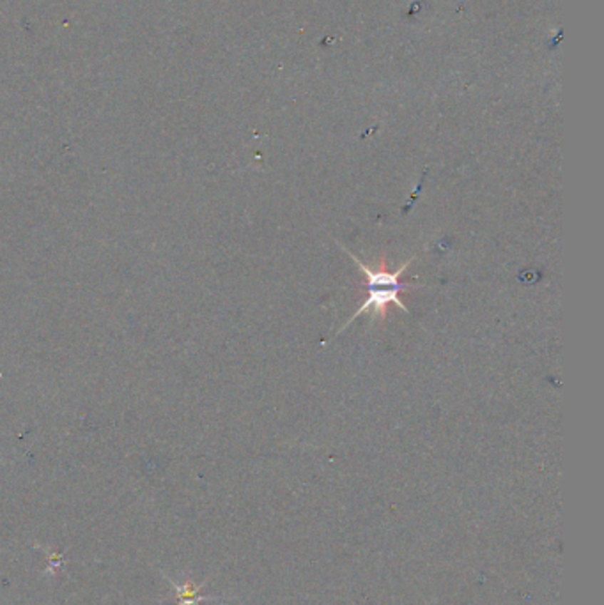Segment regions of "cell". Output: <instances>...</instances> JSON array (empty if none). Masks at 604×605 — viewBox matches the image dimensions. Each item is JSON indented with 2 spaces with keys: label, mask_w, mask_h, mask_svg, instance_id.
Returning a JSON list of instances; mask_svg holds the SVG:
<instances>
[{
  "label": "cell",
  "mask_w": 604,
  "mask_h": 605,
  "mask_svg": "<svg viewBox=\"0 0 604 605\" xmlns=\"http://www.w3.org/2000/svg\"><path fill=\"white\" fill-rule=\"evenodd\" d=\"M340 248H342V250L354 260V264L360 267L362 274L367 278L369 296H367V299L362 303V306L358 308L357 311H354L353 317H351L349 321H347L346 324L340 328L339 333L346 331L347 326H349L353 321H357V319L360 317L364 311H372V321L383 322L384 319H387V311H388V306H390V304H395V306H399L401 310H404L406 314H411V311H409V308L406 306V304L402 303L401 299H399V292L404 289V285L401 284V276L406 273V269H408L413 259L406 260V264L399 266L397 271H388L387 269V260H384V259L379 260V266L376 267V269H371V267L365 266V264L362 262V260L358 259L354 253H351L349 250H347L346 247H340Z\"/></svg>",
  "instance_id": "cell-1"
},
{
  "label": "cell",
  "mask_w": 604,
  "mask_h": 605,
  "mask_svg": "<svg viewBox=\"0 0 604 605\" xmlns=\"http://www.w3.org/2000/svg\"><path fill=\"white\" fill-rule=\"evenodd\" d=\"M172 588L178 591V605H199L200 600H213V596L200 595V586H193L192 582H185V584H178L172 579H168Z\"/></svg>",
  "instance_id": "cell-2"
}]
</instances>
